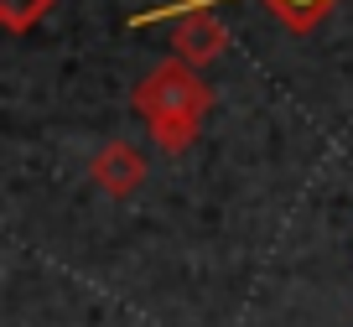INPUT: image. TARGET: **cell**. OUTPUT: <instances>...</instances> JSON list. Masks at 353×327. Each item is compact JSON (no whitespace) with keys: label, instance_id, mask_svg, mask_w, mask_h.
<instances>
[{"label":"cell","instance_id":"3957f363","mask_svg":"<svg viewBox=\"0 0 353 327\" xmlns=\"http://www.w3.org/2000/svg\"><path fill=\"white\" fill-rule=\"evenodd\" d=\"M172 47H176V57H182V63H192V68H198V63H213V57L229 52V26H223L213 11H182V16H176Z\"/></svg>","mask_w":353,"mask_h":327},{"label":"cell","instance_id":"7a4b0ae2","mask_svg":"<svg viewBox=\"0 0 353 327\" xmlns=\"http://www.w3.org/2000/svg\"><path fill=\"white\" fill-rule=\"evenodd\" d=\"M219 0H176V6H156V11H141L130 26H156V21H166V16H182V11H213ZM270 6V16H276L281 26H291V32H312V26L322 21V16L338 6V0H265Z\"/></svg>","mask_w":353,"mask_h":327},{"label":"cell","instance_id":"6da1fadb","mask_svg":"<svg viewBox=\"0 0 353 327\" xmlns=\"http://www.w3.org/2000/svg\"><path fill=\"white\" fill-rule=\"evenodd\" d=\"M135 109H141L145 125H172V120H188V125H203L213 109V88L192 73V63L172 57V63H156L151 73L141 78L135 88Z\"/></svg>","mask_w":353,"mask_h":327},{"label":"cell","instance_id":"5b68a950","mask_svg":"<svg viewBox=\"0 0 353 327\" xmlns=\"http://www.w3.org/2000/svg\"><path fill=\"white\" fill-rule=\"evenodd\" d=\"M52 6H57V0H0V21H6V32L21 37V32H32Z\"/></svg>","mask_w":353,"mask_h":327},{"label":"cell","instance_id":"277c9868","mask_svg":"<svg viewBox=\"0 0 353 327\" xmlns=\"http://www.w3.org/2000/svg\"><path fill=\"white\" fill-rule=\"evenodd\" d=\"M88 172H94V182H99L110 197H135L145 187V156L135 151L130 141H110L94 161H88Z\"/></svg>","mask_w":353,"mask_h":327}]
</instances>
